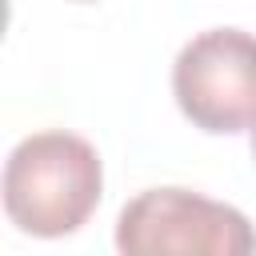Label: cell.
<instances>
[{"instance_id":"obj_2","label":"cell","mask_w":256,"mask_h":256,"mask_svg":"<svg viewBox=\"0 0 256 256\" xmlns=\"http://www.w3.org/2000/svg\"><path fill=\"white\" fill-rule=\"evenodd\" d=\"M116 248L124 256H248L256 228L232 204L188 188H148L120 208Z\"/></svg>"},{"instance_id":"obj_1","label":"cell","mask_w":256,"mask_h":256,"mask_svg":"<svg viewBox=\"0 0 256 256\" xmlns=\"http://www.w3.org/2000/svg\"><path fill=\"white\" fill-rule=\"evenodd\" d=\"M104 168L76 132H32L4 164V212L28 236H68L100 204Z\"/></svg>"},{"instance_id":"obj_3","label":"cell","mask_w":256,"mask_h":256,"mask_svg":"<svg viewBox=\"0 0 256 256\" xmlns=\"http://www.w3.org/2000/svg\"><path fill=\"white\" fill-rule=\"evenodd\" d=\"M172 96L200 132L232 136L256 128V36L240 28L192 36L172 64Z\"/></svg>"},{"instance_id":"obj_5","label":"cell","mask_w":256,"mask_h":256,"mask_svg":"<svg viewBox=\"0 0 256 256\" xmlns=\"http://www.w3.org/2000/svg\"><path fill=\"white\" fill-rule=\"evenodd\" d=\"M80 4H84V0H80Z\"/></svg>"},{"instance_id":"obj_4","label":"cell","mask_w":256,"mask_h":256,"mask_svg":"<svg viewBox=\"0 0 256 256\" xmlns=\"http://www.w3.org/2000/svg\"><path fill=\"white\" fill-rule=\"evenodd\" d=\"M252 156H256V128H252Z\"/></svg>"}]
</instances>
